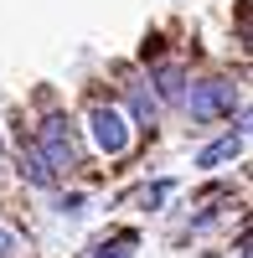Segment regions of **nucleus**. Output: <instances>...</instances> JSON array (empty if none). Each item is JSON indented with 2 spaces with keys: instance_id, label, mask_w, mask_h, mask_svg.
Returning a JSON list of instances; mask_svg holds the SVG:
<instances>
[{
  "instance_id": "obj_1",
  "label": "nucleus",
  "mask_w": 253,
  "mask_h": 258,
  "mask_svg": "<svg viewBox=\"0 0 253 258\" xmlns=\"http://www.w3.org/2000/svg\"><path fill=\"white\" fill-rule=\"evenodd\" d=\"M181 103H186V114H192L197 124H212V119H227V114H233L238 93H233V83H227V78H202V83H192V88L181 93Z\"/></svg>"
},
{
  "instance_id": "obj_2",
  "label": "nucleus",
  "mask_w": 253,
  "mask_h": 258,
  "mask_svg": "<svg viewBox=\"0 0 253 258\" xmlns=\"http://www.w3.org/2000/svg\"><path fill=\"white\" fill-rule=\"evenodd\" d=\"M36 155L52 165V176L78 165V135H73V124L62 119V114H47V119H41V129H36Z\"/></svg>"
},
{
  "instance_id": "obj_3",
  "label": "nucleus",
  "mask_w": 253,
  "mask_h": 258,
  "mask_svg": "<svg viewBox=\"0 0 253 258\" xmlns=\"http://www.w3.org/2000/svg\"><path fill=\"white\" fill-rule=\"evenodd\" d=\"M88 135H93V145L103 155H124V150H130V119H124V109H114V103H98L88 114Z\"/></svg>"
},
{
  "instance_id": "obj_4",
  "label": "nucleus",
  "mask_w": 253,
  "mask_h": 258,
  "mask_svg": "<svg viewBox=\"0 0 253 258\" xmlns=\"http://www.w3.org/2000/svg\"><path fill=\"white\" fill-rule=\"evenodd\" d=\"M243 145H248V129L238 124L233 135H222L217 145H207L202 155H197V165H202V170H217V165H227V160H238V155H243Z\"/></svg>"
},
{
  "instance_id": "obj_5",
  "label": "nucleus",
  "mask_w": 253,
  "mask_h": 258,
  "mask_svg": "<svg viewBox=\"0 0 253 258\" xmlns=\"http://www.w3.org/2000/svg\"><path fill=\"white\" fill-rule=\"evenodd\" d=\"M150 83H155V103H160V98H165V103H181V93H186V73L176 68V62H165Z\"/></svg>"
},
{
  "instance_id": "obj_6",
  "label": "nucleus",
  "mask_w": 253,
  "mask_h": 258,
  "mask_svg": "<svg viewBox=\"0 0 253 258\" xmlns=\"http://www.w3.org/2000/svg\"><path fill=\"white\" fill-rule=\"evenodd\" d=\"M21 176H26L31 186H52V181H57V176H52V165L36 155V145H31V150L21 145Z\"/></svg>"
},
{
  "instance_id": "obj_7",
  "label": "nucleus",
  "mask_w": 253,
  "mask_h": 258,
  "mask_svg": "<svg viewBox=\"0 0 253 258\" xmlns=\"http://www.w3.org/2000/svg\"><path fill=\"white\" fill-rule=\"evenodd\" d=\"M135 248H140V232H114L93 248V258H135Z\"/></svg>"
},
{
  "instance_id": "obj_8",
  "label": "nucleus",
  "mask_w": 253,
  "mask_h": 258,
  "mask_svg": "<svg viewBox=\"0 0 253 258\" xmlns=\"http://www.w3.org/2000/svg\"><path fill=\"white\" fill-rule=\"evenodd\" d=\"M130 109H135V119H140L145 129H150V124H155V114H160V103H155V93H150V88H135V93H130Z\"/></svg>"
},
{
  "instance_id": "obj_9",
  "label": "nucleus",
  "mask_w": 253,
  "mask_h": 258,
  "mask_svg": "<svg viewBox=\"0 0 253 258\" xmlns=\"http://www.w3.org/2000/svg\"><path fill=\"white\" fill-rule=\"evenodd\" d=\"M171 191H176V181H155V186H145V191H135V202H140L145 212H150V207H160L165 197H171Z\"/></svg>"
},
{
  "instance_id": "obj_10",
  "label": "nucleus",
  "mask_w": 253,
  "mask_h": 258,
  "mask_svg": "<svg viewBox=\"0 0 253 258\" xmlns=\"http://www.w3.org/2000/svg\"><path fill=\"white\" fill-rule=\"evenodd\" d=\"M57 212H62V217H78V212H83V197H62Z\"/></svg>"
},
{
  "instance_id": "obj_11",
  "label": "nucleus",
  "mask_w": 253,
  "mask_h": 258,
  "mask_svg": "<svg viewBox=\"0 0 253 258\" xmlns=\"http://www.w3.org/2000/svg\"><path fill=\"white\" fill-rule=\"evenodd\" d=\"M11 248H16V232H11V227H0V258H11Z\"/></svg>"
}]
</instances>
